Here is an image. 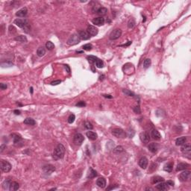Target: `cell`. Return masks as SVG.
<instances>
[{"mask_svg": "<svg viewBox=\"0 0 191 191\" xmlns=\"http://www.w3.org/2000/svg\"><path fill=\"white\" fill-rule=\"evenodd\" d=\"M181 151L184 153V154H188L190 155L191 152V147L190 144H183V146L181 148Z\"/></svg>", "mask_w": 191, "mask_h": 191, "instance_id": "obj_19", "label": "cell"}, {"mask_svg": "<svg viewBox=\"0 0 191 191\" xmlns=\"http://www.w3.org/2000/svg\"><path fill=\"white\" fill-rule=\"evenodd\" d=\"M148 164H149V160H148V159L146 157H142L139 160L138 164H139V166L140 167H141L142 169H146V167L148 166Z\"/></svg>", "mask_w": 191, "mask_h": 191, "instance_id": "obj_11", "label": "cell"}, {"mask_svg": "<svg viewBox=\"0 0 191 191\" xmlns=\"http://www.w3.org/2000/svg\"><path fill=\"white\" fill-rule=\"evenodd\" d=\"M104 96L106 97V98H110V99H111V98H112V96H110V95H104Z\"/></svg>", "mask_w": 191, "mask_h": 191, "instance_id": "obj_52", "label": "cell"}, {"mask_svg": "<svg viewBox=\"0 0 191 191\" xmlns=\"http://www.w3.org/2000/svg\"><path fill=\"white\" fill-rule=\"evenodd\" d=\"M27 13H28V9L26 8H23L16 13V16L18 17H25L27 15Z\"/></svg>", "mask_w": 191, "mask_h": 191, "instance_id": "obj_16", "label": "cell"}, {"mask_svg": "<svg viewBox=\"0 0 191 191\" xmlns=\"http://www.w3.org/2000/svg\"><path fill=\"white\" fill-rule=\"evenodd\" d=\"M24 124L25 125H34L36 124V122L34 121V119H33L32 118H26L24 120Z\"/></svg>", "mask_w": 191, "mask_h": 191, "instance_id": "obj_28", "label": "cell"}, {"mask_svg": "<svg viewBox=\"0 0 191 191\" xmlns=\"http://www.w3.org/2000/svg\"><path fill=\"white\" fill-rule=\"evenodd\" d=\"M30 91H31V93H33V88L32 87L30 88Z\"/></svg>", "mask_w": 191, "mask_h": 191, "instance_id": "obj_53", "label": "cell"}, {"mask_svg": "<svg viewBox=\"0 0 191 191\" xmlns=\"http://www.w3.org/2000/svg\"><path fill=\"white\" fill-rule=\"evenodd\" d=\"M151 134H152V137L154 140H160V138H161V135H160V134L159 133V132H158V130H156V129H152Z\"/></svg>", "mask_w": 191, "mask_h": 191, "instance_id": "obj_21", "label": "cell"}, {"mask_svg": "<svg viewBox=\"0 0 191 191\" xmlns=\"http://www.w3.org/2000/svg\"><path fill=\"white\" fill-rule=\"evenodd\" d=\"M190 173H191L190 171H188V170H186V171H184V172L182 173L179 175V177H178L179 180L182 182H187L190 176Z\"/></svg>", "mask_w": 191, "mask_h": 191, "instance_id": "obj_8", "label": "cell"}, {"mask_svg": "<svg viewBox=\"0 0 191 191\" xmlns=\"http://www.w3.org/2000/svg\"><path fill=\"white\" fill-rule=\"evenodd\" d=\"M123 151H124V149H123V147L122 146H118L114 149V152L115 154H119V153L123 152Z\"/></svg>", "mask_w": 191, "mask_h": 191, "instance_id": "obj_33", "label": "cell"}, {"mask_svg": "<svg viewBox=\"0 0 191 191\" xmlns=\"http://www.w3.org/2000/svg\"><path fill=\"white\" fill-rule=\"evenodd\" d=\"M134 111L135 113H137V114H140V107H139V106H137V107H135V108H134Z\"/></svg>", "mask_w": 191, "mask_h": 191, "instance_id": "obj_46", "label": "cell"}, {"mask_svg": "<svg viewBox=\"0 0 191 191\" xmlns=\"http://www.w3.org/2000/svg\"><path fill=\"white\" fill-rule=\"evenodd\" d=\"M19 188V185L17 182H11V184H10V188L9 190H17Z\"/></svg>", "mask_w": 191, "mask_h": 191, "instance_id": "obj_29", "label": "cell"}, {"mask_svg": "<svg viewBox=\"0 0 191 191\" xmlns=\"http://www.w3.org/2000/svg\"><path fill=\"white\" fill-rule=\"evenodd\" d=\"M188 166H189V164H186V163H179V164L177 165L176 171H181V170L186 169Z\"/></svg>", "mask_w": 191, "mask_h": 191, "instance_id": "obj_24", "label": "cell"}, {"mask_svg": "<svg viewBox=\"0 0 191 191\" xmlns=\"http://www.w3.org/2000/svg\"><path fill=\"white\" fill-rule=\"evenodd\" d=\"M76 106H78V107H84V106H85V103L84 102H80L76 104Z\"/></svg>", "mask_w": 191, "mask_h": 191, "instance_id": "obj_47", "label": "cell"}, {"mask_svg": "<svg viewBox=\"0 0 191 191\" xmlns=\"http://www.w3.org/2000/svg\"><path fill=\"white\" fill-rule=\"evenodd\" d=\"M5 148H6V145L5 144H2L1 145V150H0V152H2L4 151V149H5Z\"/></svg>", "mask_w": 191, "mask_h": 191, "instance_id": "obj_49", "label": "cell"}, {"mask_svg": "<svg viewBox=\"0 0 191 191\" xmlns=\"http://www.w3.org/2000/svg\"><path fill=\"white\" fill-rule=\"evenodd\" d=\"M46 54V49L44 47H40L37 49V55L39 56V57H43Z\"/></svg>", "mask_w": 191, "mask_h": 191, "instance_id": "obj_26", "label": "cell"}, {"mask_svg": "<svg viewBox=\"0 0 191 191\" xmlns=\"http://www.w3.org/2000/svg\"><path fill=\"white\" fill-rule=\"evenodd\" d=\"M161 182H164V178L160 177V176H154L152 178V179H151V182H152V184H158V183Z\"/></svg>", "mask_w": 191, "mask_h": 191, "instance_id": "obj_23", "label": "cell"}, {"mask_svg": "<svg viewBox=\"0 0 191 191\" xmlns=\"http://www.w3.org/2000/svg\"><path fill=\"white\" fill-rule=\"evenodd\" d=\"M14 40L16 41H18V42H22V43H25L27 42V38L24 35H19L17 37H16L14 38Z\"/></svg>", "mask_w": 191, "mask_h": 191, "instance_id": "obj_30", "label": "cell"}, {"mask_svg": "<svg viewBox=\"0 0 191 191\" xmlns=\"http://www.w3.org/2000/svg\"><path fill=\"white\" fill-rule=\"evenodd\" d=\"M187 141V137H181L176 139L175 140V145L176 146H182Z\"/></svg>", "mask_w": 191, "mask_h": 191, "instance_id": "obj_22", "label": "cell"}, {"mask_svg": "<svg viewBox=\"0 0 191 191\" xmlns=\"http://www.w3.org/2000/svg\"><path fill=\"white\" fill-rule=\"evenodd\" d=\"M14 113L15 114H17V115L20 114V111H19V110H15L14 111Z\"/></svg>", "mask_w": 191, "mask_h": 191, "instance_id": "obj_51", "label": "cell"}, {"mask_svg": "<svg viewBox=\"0 0 191 191\" xmlns=\"http://www.w3.org/2000/svg\"><path fill=\"white\" fill-rule=\"evenodd\" d=\"M84 140V136L82 134L78 133V134H75L73 137V143L77 146H80L82 144Z\"/></svg>", "mask_w": 191, "mask_h": 191, "instance_id": "obj_6", "label": "cell"}, {"mask_svg": "<svg viewBox=\"0 0 191 191\" xmlns=\"http://www.w3.org/2000/svg\"><path fill=\"white\" fill-rule=\"evenodd\" d=\"M140 140H141L142 143H148L150 140V134L148 132H143L140 134Z\"/></svg>", "mask_w": 191, "mask_h": 191, "instance_id": "obj_9", "label": "cell"}, {"mask_svg": "<svg viewBox=\"0 0 191 191\" xmlns=\"http://www.w3.org/2000/svg\"><path fill=\"white\" fill-rule=\"evenodd\" d=\"M84 127H85L87 129H88V130H91V129H93V125L90 123V122H85V123H84Z\"/></svg>", "mask_w": 191, "mask_h": 191, "instance_id": "obj_43", "label": "cell"}, {"mask_svg": "<svg viewBox=\"0 0 191 191\" xmlns=\"http://www.w3.org/2000/svg\"><path fill=\"white\" fill-rule=\"evenodd\" d=\"M11 164L5 160H1V169L4 173H8L11 169Z\"/></svg>", "mask_w": 191, "mask_h": 191, "instance_id": "obj_5", "label": "cell"}, {"mask_svg": "<svg viewBox=\"0 0 191 191\" xmlns=\"http://www.w3.org/2000/svg\"><path fill=\"white\" fill-rule=\"evenodd\" d=\"M151 60L149 59V58H146V59H145L144 60V61H143V67L145 68V69H147V68H149V66H150V65H151Z\"/></svg>", "mask_w": 191, "mask_h": 191, "instance_id": "obj_34", "label": "cell"}, {"mask_svg": "<svg viewBox=\"0 0 191 191\" xmlns=\"http://www.w3.org/2000/svg\"><path fill=\"white\" fill-rule=\"evenodd\" d=\"M64 67H65L66 70L67 71V73H70V68H69V66L68 65H64Z\"/></svg>", "mask_w": 191, "mask_h": 191, "instance_id": "obj_50", "label": "cell"}, {"mask_svg": "<svg viewBox=\"0 0 191 191\" xmlns=\"http://www.w3.org/2000/svg\"><path fill=\"white\" fill-rule=\"evenodd\" d=\"M75 119V116L74 114H70L69 116L68 117V123L72 124L73 123H74Z\"/></svg>", "mask_w": 191, "mask_h": 191, "instance_id": "obj_41", "label": "cell"}, {"mask_svg": "<svg viewBox=\"0 0 191 191\" xmlns=\"http://www.w3.org/2000/svg\"><path fill=\"white\" fill-rule=\"evenodd\" d=\"M11 137L14 140V143H19V141L20 140H22V137L20 135H19V134H11Z\"/></svg>", "mask_w": 191, "mask_h": 191, "instance_id": "obj_31", "label": "cell"}, {"mask_svg": "<svg viewBox=\"0 0 191 191\" xmlns=\"http://www.w3.org/2000/svg\"><path fill=\"white\" fill-rule=\"evenodd\" d=\"M173 163H169L167 164H166L164 167V169L166 171V172H172L173 170Z\"/></svg>", "mask_w": 191, "mask_h": 191, "instance_id": "obj_32", "label": "cell"}, {"mask_svg": "<svg viewBox=\"0 0 191 191\" xmlns=\"http://www.w3.org/2000/svg\"><path fill=\"white\" fill-rule=\"evenodd\" d=\"M43 171H44V173H45L50 175V174L54 172V171L55 170V168L54 166L49 164V165L44 166L43 168Z\"/></svg>", "mask_w": 191, "mask_h": 191, "instance_id": "obj_14", "label": "cell"}, {"mask_svg": "<svg viewBox=\"0 0 191 191\" xmlns=\"http://www.w3.org/2000/svg\"><path fill=\"white\" fill-rule=\"evenodd\" d=\"M98 58L95 56H93V55H90L87 57V60H88V61L90 63V64H93V63H96V60Z\"/></svg>", "mask_w": 191, "mask_h": 191, "instance_id": "obj_37", "label": "cell"}, {"mask_svg": "<svg viewBox=\"0 0 191 191\" xmlns=\"http://www.w3.org/2000/svg\"><path fill=\"white\" fill-rule=\"evenodd\" d=\"M14 23L18 27L23 28H26L28 25V23L26 19H16L14 21Z\"/></svg>", "mask_w": 191, "mask_h": 191, "instance_id": "obj_4", "label": "cell"}, {"mask_svg": "<svg viewBox=\"0 0 191 191\" xmlns=\"http://www.w3.org/2000/svg\"><path fill=\"white\" fill-rule=\"evenodd\" d=\"M80 41H81V39H80V37L78 36V34H73L69 37V39L67 40L66 43L69 46H74V45L79 43Z\"/></svg>", "mask_w": 191, "mask_h": 191, "instance_id": "obj_2", "label": "cell"}, {"mask_svg": "<svg viewBox=\"0 0 191 191\" xmlns=\"http://www.w3.org/2000/svg\"><path fill=\"white\" fill-rule=\"evenodd\" d=\"M46 48L48 50H52V49H53L55 48V45H54V43H53L52 42L48 41V42H46Z\"/></svg>", "mask_w": 191, "mask_h": 191, "instance_id": "obj_35", "label": "cell"}, {"mask_svg": "<svg viewBox=\"0 0 191 191\" xmlns=\"http://www.w3.org/2000/svg\"><path fill=\"white\" fill-rule=\"evenodd\" d=\"M78 36L80 39L83 40V41H87V40H89L90 37V35L86 31H80L78 32Z\"/></svg>", "mask_w": 191, "mask_h": 191, "instance_id": "obj_15", "label": "cell"}, {"mask_svg": "<svg viewBox=\"0 0 191 191\" xmlns=\"http://www.w3.org/2000/svg\"><path fill=\"white\" fill-rule=\"evenodd\" d=\"M166 184L169 186H174V182H173V181H167Z\"/></svg>", "mask_w": 191, "mask_h": 191, "instance_id": "obj_48", "label": "cell"}, {"mask_svg": "<svg viewBox=\"0 0 191 191\" xmlns=\"http://www.w3.org/2000/svg\"><path fill=\"white\" fill-rule=\"evenodd\" d=\"M135 21L134 19H131L128 23V28H133L135 26Z\"/></svg>", "mask_w": 191, "mask_h": 191, "instance_id": "obj_38", "label": "cell"}, {"mask_svg": "<svg viewBox=\"0 0 191 191\" xmlns=\"http://www.w3.org/2000/svg\"><path fill=\"white\" fill-rule=\"evenodd\" d=\"M96 185L100 188H105L106 186V180L104 178H99L96 181Z\"/></svg>", "mask_w": 191, "mask_h": 191, "instance_id": "obj_18", "label": "cell"}, {"mask_svg": "<svg viewBox=\"0 0 191 191\" xmlns=\"http://www.w3.org/2000/svg\"><path fill=\"white\" fill-rule=\"evenodd\" d=\"M112 134L117 138H125L126 137V133L122 128H114L112 131Z\"/></svg>", "mask_w": 191, "mask_h": 191, "instance_id": "obj_3", "label": "cell"}, {"mask_svg": "<svg viewBox=\"0 0 191 191\" xmlns=\"http://www.w3.org/2000/svg\"><path fill=\"white\" fill-rule=\"evenodd\" d=\"M11 181L10 180V179H5L3 183H2V187L4 190H9L10 188V184H11Z\"/></svg>", "mask_w": 191, "mask_h": 191, "instance_id": "obj_27", "label": "cell"}, {"mask_svg": "<svg viewBox=\"0 0 191 191\" xmlns=\"http://www.w3.org/2000/svg\"><path fill=\"white\" fill-rule=\"evenodd\" d=\"M7 87H8V86L6 84H4V83L0 84V88H1V90H6Z\"/></svg>", "mask_w": 191, "mask_h": 191, "instance_id": "obj_45", "label": "cell"}, {"mask_svg": "<svg viewBox=\"0 0 191 191\" xmlns=\"http://www.w3.org/2000/svg\"><path fill=\"white\" fill-rule=\"evenodd\" d=\"M121 35H122V30L119 29V28H116V29L114 30V31L110 34L109 37L110 40L114 41V40H116V39L119 38L120 37H121Z\"/></svg>", "mask_w": 191, "mask_h": 191, "instance_id": "obj_7", "label": "cell"}, {"mask_svg": "<svg viewBox=\"0 0 191 191\" xmlns=\"http://www.w3.org/2000/svg\"><path fill=\"white\" fill-rule=\"evenodd\" d=\"M148 149L152 153H156L158 152V143H152L149 144L148 146Z\"/></svg>", "mask_w": 191, "mask_h": 191, "instance_id": "obj_17", "label": "cell"}, {"mask_svg": "<svg viewBox=\"0 0 191 191\" xmlns=\"http://www.w3.org/2000/svg\"><path fill=\"white\" fill-rule=\"evenodd\" d=\"M87 33L90 35V36H96L97 34H98V29H97V28H96L95 26H93V25H88V27H87Z\"/></svg>", "mask_w": 191, "mask_h": 191, "instance_id": "obj_10", "label": "cell"}, {"mask_svg": "<svg viewBox=\"0 0 191 191\" xmlns=\"http://www.w3.org/2000/svg\"><path fill=\"white\" fill-rule=\"evenodd\" d=\"M156 188L159 190H162V191H166L169 190V187L166 182H163L158 183V184L156 185Z\"/></svg>", "mask_w": 191, "mask_h": 191, "instance_id": "obj_12", "label": "cell"}, {"mask_svg": "<svg viewBox=\"0 0 191 191\" xmlns=\"http://www.w3.org/2000/svg\"><path fill=\"white\" fill-rule=\"evenodd\" d=\"M96 66L98 68H102V67H104V63H103V61H102V60H100V59L98 58L96 60Z\"/></svg>", "mask_w": 191, "mask_h": 191, "instance_id": "obj_36", "label": "cell"}, {"mask_svg": "<svg viewBox=\"0 0 191 191\" xmlns=\"http://www.w3.org/2000/svg\"><path fill=\"white\" fill-rule=\"evenodd\" d=\"M93 24H94L95 25H102L105 23V19L102 17H96L95 19H93L92 20Z\"/></svg>", "mask_w": 191, "mask_h": 191, "instance_id": "obj_13", "label": "cell"}, {"mask_svg": "<svg viewBox=\"0 0 191 191\" xmlns=\"http://www.w3.org/2000/svg\"><path fill=\"white\" fill-rule=\"evenodd\" d=\"M61 82V80H56V81L52 82L51 83V84H52V85H58V84H59Z\"/></svg>", "mask_w": 191, "mask_h": 191, "instance_id": "obj_44", "label": "cell"}, {"mask_svg": "<svg viewBox=\"0 0 191 191\" xmlns=\"http://www.w3.org/2000/svg\"><path fill=\"white\" fill-rule=\"evenodd\" d=\"M64 155H65V147L62 144L59 143L53 151L52 157L55 160H59L63 158Z\"/></svg>", "mask_w": 191, "mask_h": 191, "instance_id": "obj_1", "label": "cell"}, {"mask_svg": "<svg viewBox=\"0 0 191 191\" xmlns=\"http://www.w3.org/2000/svg\"><path fill=\"white\" fill-rule=\"evenodd\" d=\"M107 12H108L107 8H103V7L99 8L97 10V11H96V14H97L98 15H100V16H105V15H106V14H107Z\"/></svg>", "mask_w": 191, "mask_h": 191, "instance_id": "obj_25", "label": "cell"}, {"mask_svg": "<svg viewBox=\"0 0 191 191\" xmlns=\"http://www.w3.org/2000/svg\"><path fill=\"white\" fill-rule=\"evenodd\" d=\"M123 92L124 94H125V96H134V93H132V91H130L129 90L124 89V90H123Z\"/></svg>", "mask_w": 191, "mask_h": 191, "instance_id": "obj_40", "label": "cell"}, {"mask_svg": "<svg viewBox=\"0 0 191 191\" xmlns=\"http://www.w3.org/2000/svg\"><path fill=\"white\" fill-rule=\"evenodd\" d=\"M90 175H88V178H93L96 177V176L97 175V173L96 172L95 170H93L92 168H90Z\"/></svg>", "mask_w": 191, "mask_h": 191, "instance_id": "obj_39", "label": "cell"}, {"mask_svg": "<svg viewBox=\"0 0 191 191\" xmlns=\"http://www.w3.org/2000/svg\"><path fill=\"white\" fill-rule=\"evenodd\" d=\"M86 135L87 137H88L89 140H96L97 139V134L94 132H91V131H89L86 133Z\"/></svg>", "mask_w": 191, "mask_h": 191, "instance_id": "obj_20", "label": "cell"}, {"mask_svg": "<svg viewBox=\"0 0 191 191\" xmlns=\"http://www.w3.org/2000/svg\"><path fill=\"white\" fill-rule=\"evenodd\" d=\"M92 45L90 44V43H87V44H85V45H84L83 46H82V49H84V50H86V51H90V50H91L92 49Z\"/></svg>", "mask_w": 191, "mask_h": 191, "instance_id": "obj_42", "label": "cell"}]
</instances>
